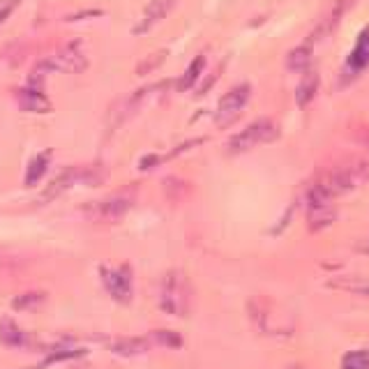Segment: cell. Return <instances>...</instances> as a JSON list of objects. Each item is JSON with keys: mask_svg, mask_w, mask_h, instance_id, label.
<instances>
[{"mask_svg": "<svg viewBox=\"0 0 369 369\" xmlns=\"http://www.w3.org/2000/svg\"><path fill=\"white\" fill-rule=\"evenodd\" d=\"M316 93H319V74L312 70H305V77L300 79V86L296 91L298 106H307L314 97H316Z\"/></svg>", "mask_w": 369, "mask_h": 369, "instance_id": "cell-15", "label": "cell"}, {"mask_svg": "<svg viewBox=\"0 0 369 369\" xmlns=\"http://www.w3.org/2000/svg\"><path fill=\"white\" fill-rule=\"evenodd\" d=\"M77 180H81V169H77V167L65 169L63 173L56 176L49 184H46V189L39 194V203H49L53 199H58V196L63 192H67V189H70Z\"/></svg>", "mask_w": 369, "mask_h": 369, "instance_id": "cell-11", "label": "cell"}, {"mask_svg": "<svg viewBox=\"0 0 369 369\" xmlns=\"http://www.w3.org/2000/svg\"><path fill=\"white\" fill-rule=\"evenodd\" d=\"M194 291L187 275L182 270H169L162 279L160 289V307L173 316H187L192 312Z\"/></svg>", "mask_w": 369, "mask_h": 369, "instance_id": "cell-2", "label": "cell"}, {"mask_svg": "<svg viewBox=\"0 0 369 369\" xmlns=\"http://www.w3.org/2000/svg\"><path fill=\"white\" fill-rule=\"evenodd\" d=\"M341 369H369L367 351H351L341 358Z\"/></svg>", "mask_w": 369, "mask_h": 369, "instance_id": "cell-23", "label": "cell"}, {"mask_svg": "<svg viewBox=\"0 0 369 369\" xmlns=\"http://www.w3.org/2000/svg\"><path fill=\"white\" fill-rule=\"evenodd\" d=\"M0 341H3V346H8V348H28L32 344L30 334L21 330L10 316L0 319Z\"/></svg>", "mask_w": 369, "mask_h": 369, "instance_id": "cell-12", "label": "cell"}, {"mask_svg": "<svg viewBox=\"0 0 369 369\" xmlns=\"http://www.w3.org/2000/svg\"><path fill=\"white\" fill-rule=\"evenodd\" d=\"M111 351L115 355H125V358H129V355L146 353L148 351V339H143V337H120V339H115L111 344Z\"/></svg>", "mask_w": 369, "mask_h": 369, "instance_id": "cell-17", "label": "cell"}, {"mask_svg": "<svg viewBox=\"0 0 369 369\" xmlns=\"http://www.w3.org/2000/svg\"><path fill=\"white\" fill-rule=\"evenodd\" d=\"M369 178V162L365 160H348L339 162L334 167L325 169L323 173H319V178L314 180L312 187L319 189L321 194L330 196H341L346 192H351L358 184H362Z\"/></svg>", "mask_w": 369, "mask_h": 369, "instance_id": "cell-1", "label": "cell"}, {"mask_svg": "<svg viewBox=\"0 0 369 369\" xmlns=\"http://www.w3.org/2000/svg\"><path fill=\"white\" fill-rule=\"evenodd\" d=\"M102 282H104L108 296H111L115 303L127 305L132 300V272H129L127 265L122 268H102Z\"/></svg>", "mask_w": 369, "mask_h": 369, "instance_id": "cell-7", "label": "cell"}, {"mask_svg": "<svg viewBox=\"0 0 369 369\" xmlns=\"http://www.w3.org/2000/svg\"><path fill=\"white\" fill-rule=\"evenodd\" d=\"M332 220H334L332 199L321 194L319 189L310 187V194H307V222H310V229L321 231V229L330 227Z\"/></svg>", "mask_w": 369, "mask_h": 369, "instance_id": "cell-6", "label": "cell"}, {"mask_svg": "<svg viewBox=\"0 0 369 369\" xmlns=\"http://www.w3.org/2000/svg\"><path fill=\"white\" fill-rule=\"evenodd\" d=\"M157 162H160V157H155V155L143 157V160H141V169H150V164H153V167H155Z\"/></svg>", "mask_w": 369, "mask_h": 369, "instance_id": "cell-28", "label": "cell"}, {"mask_svg": "<svg viewBox=\"0 0 369 369\" xmlns=\"http://www.w3.org/2000/svg\"><path fill=\"white\" fill-rule=\"evenodd\" d=\"M44 300H46L44 291H28L12 300V307H15L17 312H32V310H37L39 305H44Z\"/></svg>", "mask_w": 369, "mask_h": 369, "instance_id": "cell-20", "label": "cell"}, {"mask_svg": "<svg viewBox=\"0 0 369 369\" xmlns=\"http://www.w3.org/2000/svg\"><path fill=\"white\" fill-rule=\"evenodd\" d=\"M173 5H176V0H153V3L143 10L141 21L134 26L132 32H134V35H143V32H148L153 26L160 23L162 19L167 17L171 10H173Z\"/></svg>", "mask_w": 369, "mask_h": 369, "instance_id": "cell-9", "label": "cell"}, {"mask_svg": "<svg viewBox=\"0 0 369 369\" xmlns=\"http://www.w3.org/2000/svg\"><path fill=\"white\" fill-rule=\"evenodd\" d=\"M155 339L160 341L162 346H169V348H180L182 346L180 334L173 332V330H155Z\"/></svg>", "mask_w": 369, "mask_h": 369, "instance_id": "cell-24", "label": "cell"}, {"mask_svg": "<svg viewBox=\"0 0 369 369\" xmlns=\"http://www.w3.org/2000/svg\"><path fill=\"white\" fill-rule=\"evenodd\" d=\"M353 0H337V3L332 5V10L328 12V15L321 19L319 21V26H316V30L312 32L310 35V39H307V42L310 44H314V42H321V39H325L328 35H330V32L337 28L339 26V21H341V17H344V12L348 10V5H351Z\"/></svg>", "mask_w": 369, "mask_h": 369, "instance_id": "cell-10", "label": "cell"}, {"mask_svg": "<svg viewBox=\"0 0 369 369\" xmlns=\"http://www.w3.org/2000/svg\"><path fill=\"white\" fill-rule=\"evenodd\" d=\"M291 369H298V367H291Z\"/></svg>", "mask_w": 369, "mask_h": 369, "instance_id": "cell-29", "label": "cell"}, {"mask_svg": "<svg viewBox=\"0 0 369 369\" xmlns=\"http://www.w3.org/2000/svg\"><path fill=\"white\" fill-rule=\"evenodd\" d=\"M249 95H252V86L249 84H240V86L231 88V91L220 100V104H217V113H215L217 125H222V127L231 125V122L240 115L245 104L249 102Z\"/></svg>", "mask_w": 369, "mask_h": 369, "instance_id": "cell-5", "label": "cell"}, {"mask_svg": "<svg viewBox=\"0 0 369 369\" xmlns=\"http://www.w3.org/2000/svg\"><path fill=\"white\" fill-rule=\"evenodd\" d=\"M312 63V44L305 42L296 46L289 56H286V67H289L291 72H305L307 67H310Z\"/></svg>", "mask_w": 369, "mask_h": 369, "instance_id": "cell-18", "label": "cell"}, {"mask_svg": "<svg viewBox=\"0 0 369 369\" xmlns=\"http://www.w3.org/2000/svg\"><path fill=\"white\" fill-rule=\"evenodd\" d=\"M134 201H136V187H125V189H120V192L106 196V199L91 203V206L86 208V213L93 222L111 224V222L122 220V217L134 208Z\"/></svg>", "mask_w": 369, "mask_h": 369, "instance_id": "cell-3", "label": "cell"}, {"mask_svg": "<svg viewBox=\"0 0 369 369\" xmlns=\"http://www.w3.org/2000/svg\"><path fill=\"white\" fill-rule=\"evenodd\" d=\"M164 56H167V51H157V53H150V58H146L143 63L139 65V74H148L150 70H155V67H160L164 63Z\"/></svg>", "mask_w": 369, "mask_h": 369, "instance_id": "cell-25", "label": "cell"}, {"mask_svg": "<svg viewBox=\"0 0 369 369\" xmlns=\"http://www.w3.org/2000/svg\"><path fill=\"white\" fill-rule=\"evenodd\" d=\"M49 65H51V70L81 72L86 67V56L81 53V42H70L67 46H63Z\"/></svg>", "mask_w": 369, "mask_h": 369, "instance_id": "cell-8", "label": "cell"}, {"mask_svg": "<svg viewBox=\"0 0 369 369\" xmlns=\"http://www.w3.org/2000/svg\"><path fill=\"white\" fill-rule=\"evenodd\" d=\"M203 65H206V58H203V56H196V58L192 60V65L187 67V72L182 74L180 84H178V91H187V88H192V86L196 84V79L201 77Z\"/></svg>", "mask_w": 369, "mask_h": 369, "instance_id": "cell-22", "label": "cell"}, {"mask_svg": "<svg viewBox=\"0 0 369 369\" xmlns=\"http://www.w3.org/2000/svg\"><path fill=\"white\" fill-rule=\"evenodd\" d=\"M19 97V106L23 108V111H30V113H49L51 111V102L44 97L42 91H35V88H23V91L17 93Z\"/></svg>", "mask_w": 369, "mask_h": 369, "instance_id": "cell-13", "label": "cell"}, {"mask_svg": "<svg viewBox=\"0 0 369 369\" xmlns=\"http://www.w3.org/2000/svg\"><path fill=\"white\" fill-rule=\"evenodd\" d=\"M365 65H369V26L362 28V32L358 35V42H355L351 56H348V67L353 72H360Z\"/></svg>", "mask_w": 369, "mask_h": 369, "instance_id": "cell-14", "label": "cell"}, {"mask_svg": "<svg viewBox=\"0 0 369 369\" xmlns=\"http://www.w3.org/2000/svg\"><path fill=\"white\" fill-rule=\"evenodd\" d=\"M21 0H0V26H3L12 17V12L19 8Z\"/></svg>", "mask_w": 369, "mask_h": 369, "instance_id": "cell-26", "label": "cell"}, {"mask_svg": "<svg viewBox=\"0 0 369 369\" xmlns=\"http://www.w3.org/2000/svg\"><path fill=\"white\" fill-rule=\"evenodd\" d=\"M86 351L84 348H56V351H51L46 358L39 362L35 367H28V369H46L53 362H60V360H72V358H79V355H84Z\"/></svg>", "mask_w": 369, "mask_h": 369, "instance_id": "cell-21", "label": "cell"}, {"mask_svg": "<svg viewBox=\"0 0 369 369\" xmlns=\"http://www.w3.org/2000/svg\"><path fill=\"white\" fill-rule=\"evenodd\" d=\"M328 286L348 293H358V296H369V277H341V279H334Z\"/></svg>", "mask_w": 369, "mask_h": 369, "instance_id": "cell-19", "label": "cell"}, {"mask_svg": "<svg viewBox=\"0 0 369 369\" xmlns=\"http://www.w3.org/2000/svg\"><path fill=\"white\" fill-rule=\"evenodd\" d=\"M49 162H51V150H44V153L35 155L28 164V171H26V187H35V184L42 180V176L46 173V169H49Z\"/></svg>", "mask_w": 369, "mask_h": 369, "instance_id": "cell-16", "label": "cell"}, {"mask_svg": "<svg viewBox=\"0 0 369 369\" xmlns=\"http://www.w3.org/2000/svg\"><path fill=\"white\" fill-rule=\"evenodd\" d=\"M355 139H358L365 148H369V129H360V132L355 134Z\"/></svg>", "mask_w": 369, "mask_h": 369, "instance_id": "cell-27", "label": "cell"}, {"mask_svg": "<svg viewBox=\"0 0 369 369\" xmlns=\"http://www.w3.org/2000/svg\"><path fill=\"white\" fill-rule=\"evenodd\" d=\"M279 136V127L275 125V120L270 118H258L252 125H247L240 134H236L234 139L229 141L227 150L231 155L238 153H247V150L263 146V143H272Z\"/></svg>", "mask_w": 369, "mask_h": 369, "instance_id": "cell-4", "label": "cell"}]
</instances>
